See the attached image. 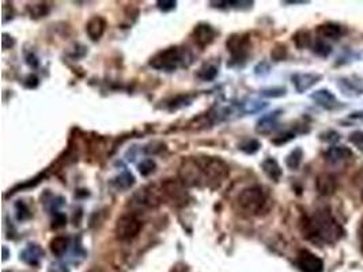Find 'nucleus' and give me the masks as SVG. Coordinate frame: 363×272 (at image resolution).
Returning a JSON list of instances; mask_svg holds the SVG:
<instances>
[{
	"label": "nucleus",
	"instance_id": "obj_1",
	"mask_svg": "<svg viewBox=\"0 0 363 272\" xmlns=\"http://www.w3.org/2000/svg\"><path fill=\"white\" fill-rule=\"evenodd\" d=\"M178 174L184 185L216 188L229 177L230 168L219 157L198 155L184 159Z\"/></svg>",
	"mask_w": 363,
	"mask_h": 272
},
{
	"label": "nucleus",
	"instance_id": "obj_2",
	"mask_svg": "<svg viewBox=\"0 0 363 272\" xmlns=\"http://www.w3.org/2000/svg\"><path fill=\"white\" fill-rule=\"evenodd\" d=\"M302 233L314 243H332L344 234L342 225L328 210H318L302 222Z\"/></svg>",
	"mask_w": 363,
	"mask_h": 272
},
{
	"label": "nucleus",
	"instance_id": "obj_3",
	"mask_svg": "<svg viewBox=\"0 0 363 272\" xmlns=\"http://www.w3.org/2000/svg\"><path fill=\"white\" fill-rule=\"evenodd\" d=\"M268 202V194L265 192L264 188L260 185H253L239 192L235 199V208L242 215L255 216L267 210Z\"/></svg>",
	"mask_w": 363,
	"mask_h": 272
},
{
	"label": "nucleus",
	"instance_id": "obj_4",
	"mask_svg": "<svg viewBox=\"0 0 363 272\" xmlns=\"http://www.w3.org/2000/svg\"><path fill=\"white\" fill-rule=\"evenodd\" d=\"M186 60V50L178 46H170L166 49L159 50L150 59V66L158 71L172 72L176 71L182 63Z\"/></svg>",
	"mask_w": 363,
	"mask_h": 272
},
{
	"label": "nucleus",
	"instance_id": "obj_5",
	"mask_svg": "<svg viewBox=\"0 0 363 272\" xmlns=\"http://www.w3.org/2000/svg\"><path fill=\"white\" fill-rule=\"evenodd\" d=\"M142 227H143V222L137 218V215L132 214V212L123 214L116 221V238L119 241H123V242L131 241V239L136 238L139 235Z\"/></svg>",
	"mask_w": 363,
	"mask_h": 272
},
{
	"label": "nucleus",
	"instance_id": "obj_6",
	"mask_svg": "<svg viewBox=\"0 0 363 272\" xmlns=\"http://www.w3.org/2000/svg\"><path fill=\"white\" fill-rule=\"evenodd\" d=\"M161 191L163 198L170 200L174 206H185L186 202H188V194L185 191V185L181 181L169 178V180L162 182Z\"/></svg>",
	"mask_w": 363,
	"mask_h": 272
},
{
	"label": "nucleus",
	"instance_id": "obj_7",
	"mask_svg": "<svg viewBox=\"0 0 363 272\" xmlns=\"http://www.w3.org/2000/svg\"><path fill=\"white\" fill-rule=\"evenodd\" d=\"M227 50L230 52L233 62H244L248 58L250 41L245 34H233L226 41Z\"/></svg>",
	"mask_w": 363,
	"mask_h": 272
},
{
	"label": "nucleus",
	"instance_id": "obj_8",
	"mask_svg": "<svg viewBox=\"0 0 363 272\" xmlns=\"http://www.w3.org/2000/svg\"><path fill=\"white\" fill-rule=\"evenodd\" d=\"M162 191L155 189V186H146L143 189L137 191L133 195L132 203H135L137 207H147V208H154L159 206L162 200Z\"/></svg>",
	"mask_w": 363,
	"mask_h": 272
},
{
	"label": "nucleus",
	"instance_id": "obj_9",
	"mask_svg": "<svg viewBox=\"0 0 363 272\" xmlns=\"http://www.w3.org/2000/svg\"><path fill=\"white\" fill-rule=\"evenodd\" d=\"M297 265L302 272H322L324 261L310 251L302 249L297 256Z\"/></svg>",
	"mask_w": 363,
	"mask_h": 272
},
{
	"label": "nucleus",
	"instance_id": "obj_10",
	"mask_svg": "<svg viewBox=\"0 0 363 272\" xmlns=\"http://www.w3.org/2000/svg\"><path fill=\"white\" fill-rule=\"evenodd\" d=\"M321 79L322 75L316 74V72H305V74L302 72V74H294L291 76L294 87L298 93H305L313 86H316Z\"/></svg>",
	"mask_w": 363,
	"mask_h": 272
},
{
	"label": "nucleus",
	"instance_id": "obj_11",
	"mask_svg": "<svg viewBox=\"0 0 363 272\" xmlns=\"http://www.w3.org/2000/svg\"><path fill=\"white\" fill-rule=\"evenodd\" d=\"M216 37V30L208 23H199L193 29V38L200 48H206L212 44Z\"/></svg>",
	"mask_w": 363,
	"mask_h": 272
},
{
	"label": "nucleus",
	"instance_id": "obj_12",
	"mask_svg": "<svg viewBox=\"0 0 363 272\" xmlns=\"http://www.w3.org/2000/svg\"><path fill=\"white\" fill-rule=\"evenodd\" d=\"M310 98L313 99L318 106L324 107V109H328V111H332V109L339 107L338 98L334 97V94L332 93V91L326 90V89H321V90L314 91L313 94L310 95Z\"/></svg>",
	"mask_w": 363,
	"mask_h": 272
},
{
	"label": "nucleus",
	"instance_id": "obj_13",
	"mask_svg": "<svg viewBox=\"0 0 363 272\" xmlns=\"http://www.w3.org/2000/svg\"><path fill=\"white\" fill-rule=\"evenodd\" d=\"M317 33L324 40H338L347 33V30L344 26L339 25V23L326 22V23L317 26Z\"/></svg>",
	"mask_w": 363,
	"mask_h": 272
},
{
	"label": "nucleus",
	"instance_id": "obj_14",
	"mask_svg": "<svg viewBox=\"0 0 363 272\" xmlns=\"http://www.w3.org/2000/svg\"><path fill=\"white\" fill-rule=\"evenodd\" d=\"M336 188H338V182H336V178L332 174L322 173L316 178V189L321 196L333 195Z\"/></svg>",
	"mask_w": 363,
	"mask_h": 272
},
{
	"label": "nucleus",
	"instance_id": "obj_15",
	"mask_svg": "<svg viewBox=\"0 0 363 272\" xmlns=\"http://www.w3.org/2000/svg\"><path fill=\"white\" fill-rule=\"evenodd\" d=\"M106 30V21L102 17H93L90 21L87 22L86 25V33L87 36L93 40V41H98Z\"/></svg>",
	"mask_w": 363,
	"mask_h": 272
},
{
	"label": "nucleus",
	"instance_id": "obj_16",
	"mask_svg": "<svg viewBox=\"0 0 363 272\" xmlns=\"http://www.w3.org/2000/svg\"><path fill=\"white\" fill-rule=\"evenodd\" d=\"M282 111H275L272 113H268L265 115L264 117H261L259 121H257V127L256 131L259 133H271V132L277 127V120L281 117Z\"/></svg>",
	"mask_w": 363,
	"mask_h": 272
},
{
	"label": "nucleus",
	"instance_id": "obj_17",
	"mask_svg": "<svg viewBox=\"0 0 363 272\" xmlns=\"http://www.w3.org/2000/svg\"><path fill=\"white\" fill-rule=\"evenodd\" d=\"M352 157H354L352 150L346 147V146H333L325 153V158L329 162H332V164L348 161Z\"/></svg>",
	"mask_w": 363,
	"mask_h": 272
},
{
	"label": "nucleus",
	"instance_id": "obj_18",
	"mask_svg": "<svg viewBox=\"0 0 363 272\" xmlns=\"http://www.w3.org/2000/svg\"><path fill=\"white\" fill-rule=\"evenodd\" d=\"M338 87L339 90L343 93V95L350 97V98H355V97H359V95L363 94V87L350 78L339 79Z\"/></svg>",
	"mask_w": 363,
	"mask_h": 272
},
{
	"label": "nucleus",
	"instance_id": "obj_19",
	"mask_svg": "<svg viewBox=\"0 0 363 272\" xmlns=\"http://www.w3.org/2000/svg\"><path fill=\"white\" fill-rule=\"evenodd\" d=\"M42 256H44V251L40 245L29 243V247L21 253V260H23L25 263L30 264V265H37L40 263V260L42 259Z\"/></svg>",
	"mask_w": 363,
	"mask_h": 272
},
{
	"label": "nucleus",
	"instance_id": "obj_20",
	"mask_svg": "<svg viewBox=\"0 0 363 272\" xmlns=\"http://www.w3.org/2000/svg\"><path fill=\"white\" fill-rule=\"evenodd\" d=\"M261 168H263V172H264V173L267 174L272 181L277 182L279 180H281L283 172H282L281 165L277 164L276 159H273V158H267V159H264L263 164H261Z\"/></svg>",
	"mask_w": 363,
	"mask_h": 272
},
{
	"label": "nucleus",
	"instance_id": "obj_21",
	"mask_svg": "<svg viewBox=\"0 0 363 272\" xmlns=\"http://www.w3.org/2000/svg\"><path fill=\"white\" fill-rule=\"evenodd\" d=\"M68 247H70V238L66 237V235H58V237L52 238L49 243L50 252L56 257H62V256L66 255V252L68 251Z\"/></svg>",
	"mask_w": 363,
	"mask_h": 272
},
{
	"label": "nucleus",
	"instance_id": "obj_22",
	"mask_svg": "<svg viewBox=\"0 0 363 272\" xmlns=\"http://www.w3.org/2000/svg\"><path fill=\"white\" fill-rule=\"evenodd\" d=\"M133 182H135V177H133L132 174L129 173V172H124V173L117 176V177L111 181V184H113L117 189H128V188H131V186L133 185Z\"/></svg>",
	"mask_w": 363,
	"mask_h": 272
},
{
	"label": "nucleus",
	"instance_id": "obj_23",
	"mask_svg": "<svg viewBox=\"0 0 363 272\" xmlns=\"http://www.w3.org/2000/svg\"><path fill=\"white\" fill-rule=\"evenodd\" d=\"M302 158H303V150H302L301 147H297V149H294L293 151L286 157V165L291 170L298 169L299 165H301Z\"/></svg>",
	"mask_w": 363,
	"mask_h": 272
},
{
	"label": "nucleus",
	"instance_id": "obj_24",
	"mask_svg": "<svg viewBox=\"0 0 363 272\" xmlns=\"http://www.w3.org/2000/svg\"><path fill=\"white\" fill-rule=\"evenodd\" d=\"M293 40L299 49H305V48L312 45V36H310L309 30H298L297 33L293 36Z\"/></svg>",
	"mask_w": 363,
	"mask_h": 272
},
{
	"label": "nucleus",
	"instance_id": "obj_25",
	"mask_svg": "<svg viewBox=\"0 0 363 272\" xmlns=\"http://www.w3.org/2000/svg\"><path fill=\"white\" fill-rule=\"evenodd\" d=\"M218 75V68L212 64H204V66L198 71V78L204 80V82H210L214 80Z\"/></svg>",
	"mask_w": 363,
	"mask_h": 272
},
{
	"label": "nucleus",
	"instance_id": "obj_26",
	"mask_svg": "<svg viewBox=\"0 0 363 272\" xmlns=\"http://www.w3.org/2000/svg\"><path fill=\"white\" fill-rule=\"evenodd\" d=\"M313 52L317 55V56L326 58V56H329V55L332 53V46H330L324 38H318L317 41L313 44Z\"/></svg>",
	"mask_w": 363,
	"mask_h": 272
},
{
	"label": "nucleus",
	"instance_id": "obj_27",
	"mask_svg": "<svg viewBox=\"0 0 363 272\" xmlns=\"http://www.w3.org/2000/svg\"><path fill=\"white\" fill-rule=\"evenodd\" d=\"M27 10H29V13H30V15H32V18L45 17L46 14L49 13V9H48V6H46L45 3H36V5H29Z\"/></svg>",
	"mask_w": 363,
	"mask_h": 272
},
{
	"label": "nucleus",
	"instance_id": "obj_28",
	"mask_svg": "<svg viewBox=\"0 0 363 272\" xmlns=\"http://www.w3.org/2000/svg\"><path fill=\"white\" fill-rule=\"evenodd\" d=\"M155 162L153 161V159H145V161H142L141 164H139V173L142 174V176H150V174L153 173L154 170H155Z\"/></svg>",
	"mask_w": 363,
	"mask_h": 272
},
{
	"label": "nucleus",
	"instance_id": "obj_29",
	"mask_svg": "<svg viewBox=\"0 0 363 272\" xmlns=\"http://www.w3.org/2000/svg\"><path fill=\"white\" fill-rule=\"evenodd\" d=\"M239 149L246 154H255L260 149V142L256 141V139H250V141H246L245 143H242Z\"/></svg>",
	"mask_w": 363,
	"mask_h": 272
},
{
	"label": "nucleus",
	"instance_id": "obj_30",
	"mask_svg": "<svg viewBox=\"0 0 363 272\" xmlns=\"http://www.w3.org/2000/svg\"><path fill=\"white\" fill-rule=\"evenodd\" d=\"M286 89L285 87H271V89H265V90L261 91V95L264 97H268V98H279V97H283L286 94Z\"/></svg>",
	"mask_w": 363,
	"mask_h": 272
},
{
	"label": "nucleus",
	"instance_id": "obj_31",
	"mask_svg": "<svg viewBox=\"0 0 363 272\" xmlns=\"http://www.w3.org/2000/svg\"><path fill=\"white\" fill-rule=\"evenodd\" d=\"M15 210H17V218L19 219V221H25V219H29L30 216H32L30 210L23 202H18L17 204H15Z\"/></svg>",
	"mask_w": 363,
	"mask_h": 272
},
{
	"label": "nucleus",
	"instance_id": "obj_32",
	"mask_svg": "<svg viewBox=\"0 0 363 272\" xmlns=\"http://www.w3.org/2000/svg\"><path fill=\"white\" fill-rule=\"evenodd\" d=\"M286 55H287V48H286L283 44H277L272 49V52H271V56H272L273 60H276V62L283 60V59L286 58Z\"/></svg>",
	"mask_w": 363,
	"mask_h": 272
},
{
	"label": "nucleus",
	"instance_id": "obj_33",
	"mask_svg": "<svg viewBox=\"0 0 363 272\" xmlns=\"http://www.w3.org/2000/svg\"><path fill=\"white\" fill-rule=\"evenodd\" d=\"M348 141L360 151H363V131H354L348 138Z\"/></svg>",
	"mask_w": 363,
	"mask_h": 272
},
{
	"label": "nucleus",
	"instance_id": "obj_34",
	"mask_svg": "<svg viewBox=\"0 0 363 272\" xmlns=\"http://www.w3.org/2000/svg\"><path fill=\"white\" fill-rule=\"evenodd\" d=\"M320 139L322 142H326V143H336V142L340 141V135L333 129H329V131L322 132L320 135Z\"/></svg>",
	"mask_w": 363,
	"mask_h": 272
},
{
	"label": "nucleus",
	"instance_id": "obj_35",
	"mask_svg": "<svg viewBox=\"0 0 363 272\" xmlns=\"http://www.w3.org/2000/svg\"><path fill=\"white\" fill-rule=\"evenodd\" d=\"M176 5H177V3L173 2V0H163V2H158L157 3L158 9L161 10V11H165V13L176 9Z\"/></svg>",
	"mask_w": 363,
	"mask_h": 272
},
{
	"label": "nucleus",
	"instance_id": "obj_36",
	"mask_svg": "<svg viewBox=\"0 0 363 272\" xmlns=\"http://www.w3.org/2000/svg\"><path fill=\"white\" fill-rule=\"evenodd\" d=\"M295 138V133H293V132H287V133H283V135L277 136L276 139H273V143H276V145H283V143H287V142H290L291 139H294Z\"/></svg>",
	"mask_w": 363,
	"mask_h": 272
},
{
	"label": "nucleus",
	"instance_id": "obj_37",
	"mask_svg": "<svg viewBox=\"0 0 363 272\" xmlns=\"http://www.w3.org/2000/svg\"><path fill=\"white\" fill-rule=\"evenodd\" d=\"M66 222H67V219H66V216L63 214H56L54 215V218H53V225L52 226L54 227V229H59V227H63L64 225H66Z\"/></svg>",
	"mask_w": 363,
	"mask_h": 272
},
{
	"label": "nucleus",
	"instance_id": "obj_38",
	"mask_svg": "<svg viewBox=\"0 0 363 272\" xmlns=\"http://www.w3.org/2000/svg\"><path fill=\"white\" fill-rule=\"evenodd\" d=\"M26 63H27L32 68H36V67L38 66V59L36 58L34 55H27V56H26Z\"/></svg>",
	"mask_w": 363,
	"mask_h": 272
},
{
	"label": "nucleus",
	"instance_id": "obj_39",
	"mask_svg": "<svg viewBox=\"0 0 363 272\" xmlns=\"http://www.w3.org/2000/svg\"><path fill=\"white\" fill-rule=\"evenodd\" d=\"M49 272H68V269H67V268H64V265H63V264L56 263V264H52V265H50Z\"/></svg>",
	"mask_w": 363,
	"mask_h": 272
},
{
	"label": "nucleus",
	"instance_id": "obj_40",
	"mask_svg": "<svg viewBox=\"0 0 363 272\" xmlns=\"http://www.w3.org/2000/svg\"><path fill=\"white\" fill-rule=\"evenodd\" d=\"M350 120H356V121H363V112H354L348 116Z\"/></svg>",
	"mask_w": 363,
	"mask_h": 272
},
{
	"label": "nucleus",
	"instance_id": "obj_41",
	"mask_svg": "<svg viewBox=\"0 0 363 272\" xmlns=\"http://www.w3.org/2000/svg\"><path fill=\"white\" fill-rule=\"evenodd\" d=\"M286 5H306L308 2H285Z\"/></svg>",
	"mask_w": 363,
	"mask_h": 272
},
{
	"label": "nucleus",
	"instance_id": "obj_42",
	"mask_svg": "<svg viewBox=\"0 0 363 272\" xmlns=\"http://www.w3.org/2000/svg\"><path fill=\"white\" fill-rule=\"evenodd\" d=\"M7 257H9V251H7V248H3V261H6L7 260Z\"/></svg>",
	"mask_w": 363,
	"mask_h": 272
},
{
	"label": "nucleus",
	"instance_id": "obj_43",
	"mask_svg": "<svg viewBox=\"0 0 363 272\" xmlns=\"http://www.w3.org/2000/svg\"><path fill=\"white\" fill-rule=\"evenodd\" d=\"M89 272H103V271H102V269H101V268L95 267V268H91V269H90V271H89Z\"/></svg>",
	"mask_w": 363,
	"mask_h": 272
}]
</instances>
